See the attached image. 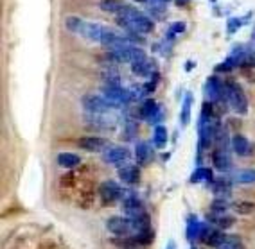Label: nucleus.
<instances>
[{"mask_svg": "<svg viewBox=\"0 0 255 249\" xmlns=\"http://www.w3.org/2000/svg\"><path fill=\"white\" fill-rule=\"evenodd\" d=\"M124 5L123 2H119V0H103L99 4V7L103 11H106V13H114V14H119L121 11L124 9Z\"/></svg>", "mask_w": 255, "mask_h": 249, "instance_id": "bb28decb", "label": "nucleus"}, {"mask_svg": "<svg viewBox=\"0 0 255 249\" xmlns=\"http://www.w3.org/2000/svg\"><path fill=\"white\" fill-rule=\"evenodd\" d=\"M133 2H147V0H133Z\"/></svg>", "mask_w": 255, "mask_h": 249, "instance_id": "c9c22d12", "label": "nucleus"}, {"mask_svg": "<svg viewBox=\"0 0 255 249\" xmlns=\"http://www.w3.org/2000/svg\"><path fill=\"white\" fill-rule=\"evenodd\" d=\"M81 104H83V108H85V111L90 115H106L115 108V106L112 104L108 99H105L103 95H92V93L83 97Z\"/></svg>", "mask_w": 255, "mask_h": 249, "instance_id": "20e7f679", "label": "nucleus"}, {"mask_svg": "<svg viewBox=\"0 0 255 249\" xmlns=\"http://www.w3.org/2000/svg\"><path fill=\"white\" fill-rule=\"evenodd\" d=\"M135 237H137V240L140 242L142 248H146V246H149L153 240H155V231L151 230H144V231H138V233H135Z\"/></svg>", "mask_w": 255, "mask_h": 249, "instance_id": "c756f323", "label": "nucleus"}, {"mask_svg": "<svg viewBox=\"0 0 255 249\" xmlns=\"http://www.w3.org/2000/svg\"><path fill=\"white\" fill-rule=\"evenodd\" d=\"M78 147L87 153H105L110 147L108 140L101 138V136H83L78 140Z\"/></svg>", "mask_w": 255, "mask_h": 249, "instance_id": "9d476101", "label": "nucleus"}, {"mask_svg": "<svg viewBox=\"0 0 255 249\" xmlns=\"http://www.w3.org/2000/svg\"><path fill=\"white\" fill-rule=\"evenodd\" d=\"M214 172H212V168L210 167H198L194 172L191 174V183H210L214 181Z\"/></svg>", "mask_w": 255, "mask_h": 249, "instance_id": "6ab92c4d", "label": "nucleus"}, {"mask_svg": "<svg viewBox=\"0 0 255 249\" xmlns=\"http://www.w3.org/2000/svg\"><path fill=\"white\" fill-rule=\"evenodd\" d=\"M167 129H165L164 124H160V126H155V131H153V144L155 147L158 149H164L165 145H167Z\"/></svg>", "mask_w": 255, "mask_h": 249, "instance_id": "b1692460", "label": "nucleus"}, {"mask_svg": "<svg viewBox=\"0 0 255 249\" xmlns=\"http://www.w3.org/2000/svg\"><path fill=\"white\" fill-rule=\"evenodd\" d=\"M164 249H176V244H174L173 240H169L167 244H165V248Z\"/></svg>", "mask_w": 255, "mask_h": 249, "instance_id": "72a5a7b5", "label": "nucleus"}, {"mask_svg": "<svg viewBox=\"0 0 255 249\" xmlns=\"http://www.w3.org/2000/svg\"><path fill=\"white\" fill-rule=\"evenodd\" d=\"M232 208L239 213H250L255 210V204L254 203H245V201H237V203L232 204Z\"/></svg>", "mask_w": 255, "mask_h": 249, "instance_id": "473e14b6", "label": "nucleus"}, {"mask_svg": "<svg viewBox=\"0 0 255 249\" xmlns=\"http://www.w3.org/2000/svg\"><path fill=\"white\" fill-rule=\"evenodd\" d=\"M246 16H248V14H246ZM246 16H245V18H246ZM245 18H241V16H232V18H228L227 20V32H228V34H236V32L246 23Z\"/></svg>", "mask_w": 255, "mask_h": 249, "instance_id": "c85d7f7f", "label": "nucleus"}, {"mask_svg": "<svg viewBox=\"0 0 255 249\" xmlns=\"http://www.w3.org/2000/svg\"><path fill=\"white\" fill-rule=\"evenodd\" d=\"M201 228H203V222L198 221L196 215L189 217V222H187V239H189V240L200 239Z\"/></svg>", "mask_w": 255, "mask_h": 249, "instance_id": "393cba45", "label": "nucleus"}, {"mask_svg": "<svg viewBox=\"0 0 255 249\" xmlns=\"http://www.w3.org/2000/svg\"><path fill=\"white\" fill-rule=\"evenodd\" d=\"M192 249H196V248H192Z\"/></svg>", "mask_w": 255, "mask_h": 249, "instance_id": "e433bc0d", "label": "nucleus"}, {"mask_svg": "<svg viewBox=\"0 0 255 249\" xmlns=\"http://www.w3.org/2000/svg\"><path fill=\"white\" fill-rule=\"evenodd\" d=\"M149 158H151L149 145H147L146 142H138V144L135 145V162H137L138 165H147Z\"/></svg>", "mask_w": 255, "mask_h": 249, "instance_id": "5701e85b", "label": "nucleus"}, {"mask_svg": "<svg viewBox=\"0 0 255 249\" xmlns=\"http://www.w3.org/2000/svg\"><path fill=\"white\" fill-rule=\"evenodd\" d=\"M207 219H209L212 224H216L219 230H227V228H230L234 224V217H230V215H227V213H212V212H209Z\"/></svg>", "mask_w": 255, "mask_h": 249, "instance_id": "412c9836", "label": "nucleus"}, {"mask_svg": "<svg viewBox=\"0 0 255 249\" xmlns=\"http://www.w3.org/2000/svg\"><path fill=\"white\" fill-rule=\"evenodd\" d=\"M103 97L108 99L115 108H117V106H126V104H129V102H133L129 88H123L121 84H119V86H112V84L103 86Z\"/></svg>", "mask_w": 255, "mask_h": 249, "instance_id": "423d86ee", "label": "nucleus"}, {"mask_svg": "<svg viewBox=\"0 0 255 249\" xmlns=\"http://www.w3.org/2000/svg\"><path fill=\"white\" fill-rule=\"evenodd\" d=\"M128 194H129V190L119 186L115 181H105L99 188V195L105 204H114L119 203V201H124Z\"/></svg>", "mask_w": 255, "mask_h": 249, "instance_id": "39448f33", "label": "nucleus"}, {"mask_svg": "<svg viewBox=\"0 0 255 249\" xmlns=\"http://www.w3.org/2000/svg\"><path fill=\"white\" fill-rule=\"evenodd\" d=\"M123 210H124V213H126V217H137V215L146 212L142 199L131 190H129V194L126 195V199L123 201Z\"/></svg>", "mask_w": 255, "mask_h": 249, "instance_id": "f8f14e48", "label": "nucleus"}, {"mask_svg": "<svg viewBox=\"0 0 255 249\" xmlns=\"http://www.w3.org/2000/svg\"><path fill=\"white\" fill-rule=\"evenodd\" d=\"M79 163H81V158H79L78 154L74 153H59L58 154V165L63 168H74L78 167Z\"/></svg>", "mask_w": 255, "mask_h": 249, "instance_id": "4be33fe9", "label": "nucleus"}, {"mask_svg": "<svg viewBox=\"0 0 255 249\" xmlns=\"http://www.w3.org/2000/svg\"><path fill=\"white\" fill-rule=\"evenodd\" d=\"M212 163L214 168L219 172H228L232 168V158H230V151L228 147H216L212 151Z\"/></svg>", "mask_w": 255, "mask_h": 249, "instance_id": "9b49d317", "label": "nucleus"}, {"mask_svg": "<svg viewBox=\"0 0 255 249\" xmlns=\"http://www.w3.org/2000/svg\"><path fill=\"white\" fill-rule=\"evenodd\" d=\"M203 95L209 102H219V100L227 102V83H223L216 76L207 77L203 84Z\"/></svg>", "mask_w": 255, "mask_h": 249, "instance_id": "7ed1b4c3", "label": "nucleus"}, {"mask_svg": "<svg viewBox=\"0 0 255 249\" xmlns=\"http://www.w3.org/2000/svg\"><path fill=\"white\" fill-rule=\"evenodd\" d=\"M227 210H228V203L223 197H216L212 201V204H210V212L212 213H227Z\"/></svg>", "mask_w": 255, "mask_h": 249, "instance_id": "2f4dec72", "label": "nucleus"}, {"mask_svg": "<svg viewBox=\"0 0 255 249\" xmlns=\"http://www.w3.org/2000/svg\"><path fill=\"white\" fill-rule=\"evenodd\" d=\"M191 108H192V95L191 93H185L182 102V113H180V120H182V126H187L191 122Z\"/></svg>", "mask_w": 255, "mask_h": 249, "instance_id": "a878e982", "label": "nucleus"}, {"mask_svg": "<svg viewBox=\"0 0 255 249\" xmlns=\"http://www.w3.org/2000/svg\"><path fill=\"white\" fill-rule=\"evenodd\" d=\"M232 181L236 185H254L255 183V168H241L232 174Z\"/></svg>", "mask_w": 255, "mask_h": 249, "instance_id": "a211bd4d", "label": "nucleus"}, {"mask_svg": "<svg viewBox=\"0 0 255 249\" xmlns=\"http://www.w3.org/2000/svg\"><path fill=\"white\" fill-rule=\"evenodd\" d=\"M117 176L124 185H137L140 181V168L137 165H123L119 167Z\"/></svg>", "mask_w": 255, "mask_h": 249, "instance_id": "4468645a", "label": "nucleus"}, {"mask_svg": "<svg viewBox=\"0 0 255 249\" xmlns=\"http://www.w3.org/2000/svg\"><path fill=\"white\" fill-rule=\"evenodd\" d=\"M108 56L114 63H129V65H133L135 61H138L142 58H146L144 50L137 45L126 47V49H121V50H112Z\"/></svg>", "mask_w": 255, "mask_h": 249, "instance_id": "0eeeda50", "label": "nucleus"}, {"mask_svg": "<svg viewBox=\"0 0 255 249\" xmlns=\"http://www.w3.org/2000/svg\"><path fill=\"white\" fill-rule=\"evenodd\" d=\"M218 249H245V244H243L241 237L228 235V233H227V239L223 240V244L219 246Z\"/></svg>", "mask_w": 255, "mask_h": 249, "instance_id": "cd10ccee", "label": "nucleus"}, {"mask_svg": "<svg viewBox=\"0 0 255 249\" xmlns=\"http://www.w3.org/2000/svg\"><path fill=\"white\" fill-rule=\"evenodd\" d=\"M114 246H117V248L121 249H140V242L137 240V237H135V233L133 235H126V237H115L114 240Z\"/></svg>", "mask_w": 255, "mask_h": 249, "instance_id": "aec40b11", "label": "nucleus"}, {"mask_svg": "<svg viewBox=\"0 0 255 249\" xmlns=\"http://www.w3.org/2000/svg\"><path fill=\"white\" fill-rule=\"evenodd\" d=\"M129 158H131V151L124 145H112L103 153V162L108 165H117V167H123Z\"/></svg>", "mask_w": 255, "mask_h": 249, "instance_id": "6e6552de", "label": "nucleus"}, {"mask_svg": "<svg viewBox=\"0 0 255 249\" xmlns=\"http://www.w3.org/2000/svg\"><path fill=\"white\" fill-rule=\"evenodd\" d=\"M232 185H234L232 177L223 176V177H216L209 186L216 197H223V199H227L228 195H230V192H232Z\"/></svg>", "mask_w": 255, "mask_h": 249, "instance_id": "ddd939ff", "label": "nucleus"}, {"mask_svg": "<svg viewBox=\"0 0 255 249\" xmlns=\"http://www.w3.org/2000/svg\"><path fill=\"white\" fill-rule=\"evenodd\" d=\"M153 2H155V4H158V5H162V4H167L169 0H153Z\"/></svg>", "mask_w": 255, "mask_h": 249, "instance_id": "f704fd0d", "label": "nucleus"}, {"mask_svg": "<svg viewBox=\"0 0 255 249\" xmlns=\"http://www.w3.org/2000/svg\"><path fill=\"white\" fill-rule=\"evenodd\" d=\"M106 230L115 237H126V235H133V226L129 217H121V215H114L106 221Z\"/></svg>", "mask_w": 255, "mask_h": 249, "instance_id": "1a4fd4ad", "label": "nucleus"}, {"mask_svg": "<svg viewBox=\"0 0 255 249\" xmlns=\"http://www.w3.org/2000/svg\"><path fill=\"white\" fill-rule=\"evenodd\" d=\"M227 102L234 113L237 115L248 113V99H246L243 88L234 81H227Z\"/></svg>", "mask_w": 255, "mask_h": 249, "instance_id": "f03ea898", "label": "nucleus"}, {"mask_svg": "<svg viewBox=\"0 0 255 249\" xmlns=\"http://www.w3.org/2000/svg\"><path fill=\"white\" fill-rule=\"evenodd\" d=\"M158 111H160V106L153 99L142 100V104L138 106V117L142 120H146V122H153L155 117L158 115Z\"/></svg>", "mask_w": 255, "mask_h": 249, "instance_id": "f3484780", "label": "nucleus"}, {"mask_svg": "<svg viewBox=\"0 0 255 249\" xmlns=\"http://www.w3.org/2000/svg\"><path fill=\"white\" fill-rule=\"evenodd\" d=\"M230 149H232L234 154H237V156L245 158V156H248V154L252 153V145H250V142H248V138H246V136L234 135L232 138H230Z\"/></svg>", "mask_w": 255, "mask_h": 249, "instance_id": "dca6fc26", "label": "nucleus"}, {"mask_svg": "<svg viewBox=\"0 0 255 249\" xmlns=\"http://www.w3.org/2000/svg\"><path fill=\"white\" fill-rule=\"evenodd\" d=\"M131 72L138 77H153L156 74V67L153 59L142 58L131 65Z\"/></svg>", "mask_w": 255, "mask_h": 249, "instance_id": "2eb2a0df", "label": "nucleus"}, {"mask_svg": "<svg viewBox=\"0 0 255 249\" xmlns=\"http://www.w3.org/2000/svg\"><path fill=\"white\" fill-rule=\"evenodd\" d=\"M185 31V23L183 22H174L169 25L167 29V34H165V40H173V38H176L178 34H182V32Z\"/></svg>", "mask_w": 255, "mask_h": 249, "instance_id": "7c9ffc66", "label": "nucleus"}, {"mask_svg": "<svg viewBox=\"0 0 255 249\" xmlns=\"http://www.w3.org/2000/svg\"><path fill=\"white\" fill-rule=\"evenodd\" d=\"M65 27L69 29L74 34H79L88 41H101L103 32L106 27H103L101 23L96 22H87V20L79 18V16H67L65 18Z\"/></svg>", "mask_w": 255, "mask_h": 249, "instance_id": "f257e3e1", "label": "nucleus"}]
</instances>
